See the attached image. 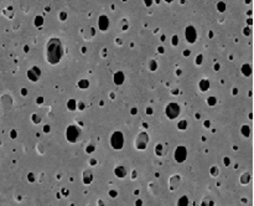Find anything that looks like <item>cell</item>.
<instances>
[{
	"label": "cell",
	"instance_id": "8992f818",
	"mask_svg": "<svg viewBox=\"0 0 254 206\" xmlns=\"http://www.w3.org/2000/svg\"><path fill=\"white\" fill-rule=\"evenodd\" d=\"M186 37H187V41H190V42H195V40H196V31H195V29L192 27V26H188L186 29Z\"/></svg>",
	"mask_w": 254,
	"mask_h": 206
},
{
	"label": "cell",
	"instance_id": "4fadbf2b",
	"mask_svg": "<svg viewBox=\"0 0 254 206\" xmlns=\"http://www.w3.org/2000/svg\"><path fill=\"white\" fill-rule=\"evenodd\" d=\"M185 126H186V122H182L181 124H180V123H179V128H181V129H185V128H186Z\"/></svg>",
	"mask_w": 254,
	"mask_h": 206
},
{
	"label": "cell",
	"instance_id": "7a4b0ae2",
	"mask_svg": "<svg viewBox=\"0 0 254 206\" xmlns=\"http://www.w3.org/2000/svg\"><path fill=\"white\" fill-rule=\"evenodd\" d=\"M110 143H112V147L114 149H121L123 148V144H124V138H123V134H121L120 132H115L113 137L110 139Z\"/></svg>",
	"mask_w": 254,
	"mask_h": 206
},
{
	"label": "cell",
	"instance_id": "8fae6325",
	"mask_svg": "<svg viewBox=\"0 0 254 206\" xmlns=\"http://www.w3.org/2000/svg\"><path fill=\"white\" fill-rule=\"evenodd\" d=\"M243 72H244L246 75H249V73H250V68H249V66H248V65H246L244 67H243Z\"/></svg>",
	"mask_w": 254,
	"mask_h": 206
},
{
	"label": "cell",
	"instance_id": "277c9868",
	"mask_svg": "<svg viewBox=\"0 0 254 206\" xmlns=\"http://www.w3.org/2000/svg\"><path fill=\"white\" fill-rule=\"evenodd\" d=\"M79 134H81V133H79L78 128L75 127V126H71V127L67 129V138H68L69 142H76V140L78 139Z\"/></svg>",
	"mask_w": 254,
	"mask_h": 206
},
{
	"label": "cell",
	"instance_id": "5bb4252c",
	"mask_svg": "<svg viewBox=\"0 0 254 206\" xmlns=\"http://www.w3.org/2000/svg\"><path fill=\"white\" fill-rule=\"evenodd\" d=\"M243 133H244V134H246V136H249V132L247 130V128H246V127H244V128H243Z\"/></svg>",
	"mask_w": 254,
	"mask_h": 206
},
{
	"label": "cell",
	"instance_id": "52a82bcc",
	"mask_svg": "<svg viewBox=\"0 0 254 206\" xmlns=\"http://www.w3.org/2000/svg\"><path fill=\"white\" fill-rule=\"evenodd\" d=\"M38 77H40V71H38L37 67H32L31 71H29V78H30V80L36 81Z\"/></svg>",
	"mask_w": 254,
	"mask_h": 206
},
{
	"label": "cell",
	"instance_id": "9c48e42d",
	"mask_svg": "<svg viewBox=\"0 0 254 206\" xmlns=\"http://www.w3.org/2000/svg\"><path fill=\"white\" fill-rule=\"evenodd\" d=\"M187 204H188V200H187L186 196H184V198H181V199L179 200L177 206H187Z\"/></svg>",
	"mask_w": 254,
	"mask_h": 206
},
{
	"label": "cell",
	"instance_id": "ba28073f",
	"mask_svg": "<svg viewBox=\"0 0 254 206\" xmlns=\"http://www.w3.org/2000/svg\"><path fill=\"white\" fill-rule=\"evenodd\" d=\"M99 26L102 27V30H106V29H107V26H108V20H107L106 16H102V17L99 19Z\"/></svg>",
	"mask_w": 254,
	"mask_h": 206
},
{
	"label": "cell",
	"instance_id": "3957f363",
	"mask_svg": "<svg viewBox=\"0 0 254 206\" xmlns=\"http://www.w3.org/2000/svg\"><path fill=\"white\" fill-rule=\"evenodd\" d=\"M179 113H180V107L176 105V103H170V105L167 106L166 108V114L170 119H174L179 116Z\"/></svg>",
	"mask_w": 254,
	"mask_h": 206
},
{
	"label": "cell",
	"instance_id": "7c38bea8",
	"mask_svg": "<svg viewBox=\"0 0 254 206\" xmlns=\"http://www.w3.org/2000/svg\"><path fill=\"white\" fill-rule=\"evenodd\" d=\"M207 86H208V82H206V81H203V82H202V89H203V91H205V89L207 88Z\"/></svg>",
	"mask_w": 254,
	"mask_h": 206
},
{
	"label": "cell",
	"instance_id": "5b68a950",
	"mask_svg": "<svg viewBox=\"0 0 254 206\" xmlns=\"http://www.w3.org/2000/svg\"><path fill=\"white\" fill-rule=\"evenodd\" d=\"M186 149L184 148V147H179L177 149H176V151H175V159H176V161H179V163H182L185 159H186Z\"/></svg>",
	"mask_w": 254,
	"mask_h": 206
},
{
	"label": "cell",
	"instance_id": "6da1fadb",
	"mask_svg": "<svg viewBox=\"0 0 254 206\" xmlns=\"http://www.w3.org/2000/svg\"><path fill=\"white\" fill-rule=\"evenodd\" d=\"M62 57V45L57 39L51 40L47 45V60L50 64H57Z\"/></svg>",
	"mask_w": 254,
	"mask_h": 206
},
{
	"label": "cell",
	"instance_id": "30bf717a",
	"mask_svg": "<svg viewBox=\"0 0 254 206\" xmlns=\"http://www.w3.org/2000/svg\"><path fill=\"white\" fill-rule=\"evenodd\" d=\"M115 77H117V78H115V83L119 85V83H121V82H123V73H117Z\"/></svg>",
	"mask_w": 254,
	"mask_h": 206
}]
</instances>
